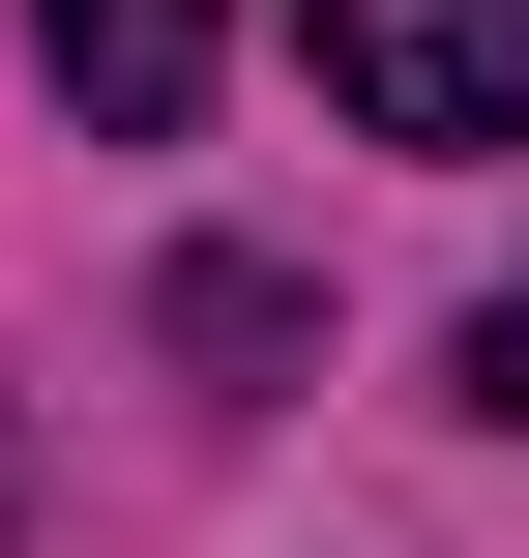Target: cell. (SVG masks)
<instances>
[{"mask_svg": "<svg viewBox=\"0 0 529 558\" xmlns=\"http://www.w3.org/2000/svg\"><path fill=\"white\" fill-rule=\"evenodd\" d=\"M294 29H324V88L383 147H501L529 118V0H294Z\"/></svg>", "mask_w": 529, "mask_h": 558, "instance_id": "6da1fadb", "label": "cell"}, {"mask_svg": "<svg viewBox=\"0 0 529 558\" xmlns=\"http://www.w3.org/2000/svg\"><path fill=\"white\" fill-rule=\"evenodd\" d=\"M206 29H236V0H29V59L88 88V147H177V118H206Z\"/></svg>", "mask_w": 529, "mask_h": 558, "instance_id": "7a4b0ae2", "label": "cell"}, {"mask_svg": "<svg viewBox=\"0 0 529 558\" xmlns=\"http://www.w3.org/2000/svg\"><path fill=\"white\" fill-rule=\"evenodd\" d=\"M471 412H501V441H529V265H501V294H471Z\"/></svg>", "mask_w": 529, "mask_h": 558, "instance_id": "3957f363", "label": "cell"}]
</instances>
